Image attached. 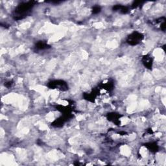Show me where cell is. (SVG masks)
I'll return each instance as SVG.
<instances>
[{
    "label": "cell",
    "mask_w": 166,
    "mask_h": 166,
    "mask_svg": "<svg viewBox=\"0 0 166 166\" xmlns=\"http://www.w3.org/2000/svg\"><path fill=\"white\" fill-rule=\"evenodd\" d=\"M33 7V5L32 4L31 2L27 3V4H25L24 5H20L18 7L17 9L16 10V14H18V16H20L19 20L23 18V16H25L27 13H28V11L31 9V8Z\"/></svg>",
    "instance_id": "6da1fadb"
},
{
    "label": "cell",
    "mask_w": 166,
    "mask_h": 166,
    "mask_svg": "<svg viewBox=\"0 0 166 166\" xmlns=\"http://www.w3.org/2000/svg\"><path fill=\"white\" fill-rule=\"evenodd\" d=\"M143 36L140 32H134L129 36L128 39H127V43L131 46L137 45L143 40Z\"/></svg>",
    "instance_id": "7a4b0ae2"
},
{
    "label": "cell",
    "mask_w": 166,
    "mask_h": 166,
    "mask_svg": "<svg viewBox=\"0 0 166 166\" xmlns=\"http://www.w3.org/2000/svg\"><path fill=\"white\" fill-rule=\"evenodd\" d=\"M48 87L51 89H59V90L65 91L68 89L67 84L63 81H55L49 82Z\"/></svg>",
    "instance_id": "3957f363"
},
{
    "label": "cell",
    "mask_w": 166,
    "mask_h": 166,
    "mask_svg": "<svg viewBox=\"0 0 166 166\" xmlns=\"http://www.w3.org/2000/svg\"><path fill=\"white\" fill-rule=\"evenodd\" d=\"M142 61H143V64L145 67L148 69H151L153 66V59L151 58L149 55L144 56L143 59H142Z\"/></svg>",
    "instance_id": "277c9868"
},
{
    "label": "cell",
    "mask_w": 166,
    "mask_h": 166,
    "mask_svg": "<svg viewBox=\"0 0 166 166\" xmlns=\"http://www.w3.org/2000/svg\"><path fill=\"white\" fill-rule=\"evenodd\" d=\"M145 146H146L151 151H152V152H156V151L158 149V146L157 145L156 143H148V144H146Z\"/></svg>",
    "instance_id": "5b68a950"
},
{
    "label": "cell",
    "mask_w": 166,
    "mask_h": 166,
    "mask_svg": "<svg viewBox=\"0 0 166 166\" xmlns=\"http://www.w3.org/2000/svg\"><path fill=\"white\" fill-rule=\"evenodd\" d=\"M37 47L39 49H45L48 48V47H49V46L47 45L46 42H44L42 41H40V42H38L37 43Z\"/></svg>",
    "instance_id": "8992f818"
},
{
    "label": "cell",
    "mask_w": 166,
    "mask_h": 166,
    "mask_svg": "<svg viewBox=\"0 0 166 166\" xmlns=\"http://www.w3.org/2000/svg\"><path fill=\"white\" fill-rule=\"evenodd\" d=\"M100 11H101V8L99 7H95L93 8V13L94 14H97V13H99Z\"/></svg>",
    "instance_id": "52a82bcc"
}]
</instances>
